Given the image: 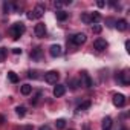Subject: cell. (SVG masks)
Wrapping results in <instances>:
<instances>
[{
    "label": "cell",
    "mask_w": 130,
    "mask_h": 130,
    "mask_svg": "<svg viewBox=\"0 0 130 130\" xmlns=\"http://www.w3.org/2000/svg\"><path fill=\"white\" fill-rule=\"evenodd\" d=\"M25 31H26L25 25L19 22V23H14V25L9 28V35L12 37V40H19V38L25 34Z\"/></svg>",
    "instance_id": "6da1fadb"
},
{
    "label": "cell",
    "mask_w": 130,
    "mask_h": 130,
    "mask_svg": "<svg viewBox=\"0 0 130 130\" xmlns=\"http://www.w3.org/2000/svg\"><path fill=\"white\" fill-rule=\"evenodd\" d=\"M58 78H60V74L57 71H49V72L44 74V81L49 83V84H57Z\"/></svg>",
    "instance_id": "7a4b0ae2"
},
{
    "label": "cell",
    "mask_w": 130,
    "mask_h": 130,
    "mask_svg": "<svg viewBox=\"0 0 130 130\" xmlns=\"http://www.w3.org/2000/svg\"><path fill=\"white\" fill-rule=\"evenodd\" d=\"M116 81H118L119 84H122V86H127V84L130 83V74H128V71L124 69L122 72H119V74L116 75Z\"/></svg>",
    "instance_id": "3957f363"
},
{
    "label": "cell",
    "mask_w": 130,
    "mask_h": 130,
    "mask_svg": "<svg viewBox=\"0 0 130 130\" xmlns=\"http://www.w3.org/2000/svg\"><path fill=\"white\" fill-rule=\"evenodd\" d=\"M86 34H75V35H72L69 40L74 43V44H77V46H80V44H83V43H86Z\"/></svg>",
    "instance_id": "277c9868"
},
{
    "label": "cell",
    "mask_w": 130,
    "mask_h": 130,
    "mask_svg": "<svg viewBox=\"0 0 130 130\" xmlns=\"http://www.w3.org/2000/svg\"><path fill=\"white\" fill-rule=\"evenodd\" d=\"M34 32H35V35L38 38H43L46 35V26H44V23H37L35 28H34Z\"/></svg>",
    "instance_id": "5b68a950"
},
{
    "label": "cell",
    "mask_w": 130,
    "mask_h": 130,
    "mask_svg": "<svg viewBox=\"0 0 130 130\" xmlns=\"http://www.w3.org/2000/svg\"><path fill=\"white\" fill-rule=\"evenodd\" d=\"M113 104L116 107H124L125 106V96L122 93H115L113 95Z\"/></svg>",
    "instance_id": "8992f818"
},
{
    "label": "cell",
    "mask_w": 130,
    "mask_h": 130,
    "mask_svg": "<svg viewBox=\"0 0 130 130\" xmlns=\"http://www.w3.org/2000/svg\"><path fill=\"white\" fill-rule=\"evenodd\" d=\"M49 54H51V57L57 58V57H60V55L63 54V47H61L60 44H52V46L49 47Z\"/></svg>",
    "instance_id": "52a82bcc"
},
{
    "label": "cell",
    "mask_w": 130,
    "mask_h": 130,
    "mask_svg": "<svg viewBox=\"0 0 130 130\" xmlns=\"http://www.w3.org/2000/svg\"><path fill=\"white\" fill-rule=\"evenodd\" d=\"M81 86H84V87H92L93 86V81H92V78L89 77L87 72H81Z\"/></svg>",
    "instance_id": "ba28073f"
},
{
    "label": "cell",
    "mask_w": 130,
    "mask_h": 130,
    "mask_svg": "<svg viewBox=\"0 0 130 130\" xmlns=\"http://www.w3.org/2000/svg\"><path fill=\"white\" fill-rule=\"evenodd\" d=\"M93 47L96 49V51H104V49H107V41L104 40V38H96L95 41H93Z\"/></svg>",
    "instance_id": "9c48e42d"
},
{
    "label": "cell",
    "mask_w": 130,
    "mask_h": 130,
    "mask_svg": "<svg viewBox=\"0 0 130 130\" xmlns=\"http://www.w3.org/2000/svg\"><path fill=\"white\" fill-rule=\"evenodd\" d=\"M64 93H66V86H63V84H57V86H55V89H54V96L60 98V96H63Z\"/></svg>",
    "instance_id": "30bf717a"
},
{
    "label": "cell",
    "mask_w": 130,
    "mask_h": 130,
    "mask_svg": "<svg viewBox=\"0 0 130 130\" xmlns=\"http://www.w3.org/2000/svg\"><path fill=\"white\" fill-rule=\"evenodd\" d=\"M32 14H34V19H41L43 14H44V6H43V5H37V6L34 8Z\"/></svg>",
    "instance_id": "8fae6325"
},
{
    "label": "cell",
    "mask_w": 130,
    "mask_h": 130,
    "mask_svg": "<svg viewBox=\"0 0 130 130\" xmlns=\"http://www.w3.org/2000/svg\"><path fill=\"white\" fill-rule=\"evenodd\" d=\"M115 26H116V29H118V31L124 32V31L127 29V20H124V19H119V20L115 23Z\"/></svg>",
    "instance_id": "7c38bea8"
},
{
    "label": "cell",
    "mask_w": 130,
    "mask_h": 130,
    "mask_svg": "<svg viewBox=\"0 0 130 130\" xmlns=\"http://www.w3.org/2000/svg\"><path fill=\"white\" fill-rule=\"evenodd\" d=\"M103 130H112V118L106 116L103 119Z\"/></svg>",
    "instance_id": "4fadbf2b"
},
{
    "label": "cell",
    "mask_w": 130,
    "mask_h": 130,
    "mask_svg": "<svg viewBox=\"0 0 130 130\" xmlns=\"http://www.w3.org/2000/svg\"><path fill=\"white\" fill-rule=\"evenodd\" d=\"M55 15H57V20H60V22H64V20L69 17V14H68L66 11H57Z\"/></svg>",
    "instance_id": "5bb4252c"
},
{
    "label": "cell",
    "mask_w": 130,
    "mask_h": 130,
    "mask_svg": "<svg viewBox=\"0 0 130 130\" xmlns=\"http://www.w3.org/2000/svg\"><path fill=\"white\" fill-rule=\"evenodd\" d=\"M31 57H32L34 60H40V57H41V47H35V49H32Z\"/></svg>",
    "instance_id": "9a60e30c"
},
{
    "label": "cell",
    "mask_w": 130,
    "mask_h": 130,
    "mask_svg": "<svg viewBox=\"0 0 130 130\" xmlns=\"http://www.w3.org/2000/svg\"><path fill=\"white\" fill-rule=\"evenodd\" d=\"M20 92H22L23 95H29V93L32 92V86H29V84H23L22 89H20Z\"/></svg>",
    "instance_id": "2e32d148"
},
{
    "label": "cell",
    "mask_w": 130,
    "mask_h": 130,
    "mask_svg": "<svg viewBox=\"0 0 130 130\" xmlns=\"http://www.w3.org/2000/svg\"><path fill=\"white\" fill-rule=\"evenodd\" d=\"M90 104H92V103H90V101L87 100V101H84V103H81V104H80V106L77 107V110H78V112H83V110H86V109H89V107H90Z\"/></svg>",
    "instance_id": "e0dca14e"
},
{
    "label": "cell",
    "mask_w": 130,
    "mask_h": 130,
    "mask_svg": "<svg viewBox=\"0 0 130 130\" xmlns=\"http://www.w3.org/2000/svg\"><path fill=\"white\" fill-rule=\"evenodd\" d=\"M55 127H57L58 130H63L64 127H66V121H64L63 118H60V119H57V121H55Z\"/></svg>",
    "instance_id": "ac0fdd59"
},
{
    "label": "cell",
    "mask_w": 130,
    "mask_h": 130,
    "mask_svg": "<svg viewBox=\"0 0 130 130\" xmlns=\"http://www.w3.org/2000/svg\"><path fill=\"white\" fill-rule=\"evenodd\" d=\"M90 20H92V23H93V25H96V23L101 20L100 12H92V14H90Z\"/></svg>",
    "instance_id": "d6986e66"
},
{
    "label": "cell",
    "mask_w": 130,
    "mask_h": 130,
    "mask_svg": "<svg viewBox=\"0 0 130 130\" xmlns=\"http://www.w3.org/2000/svg\"><path fill=\"white\" fill-rule=\"evenodd\" d=\"M8 80L11 81V83H19V77H17V74L15 72H8Z\"/></svg>",
    "instance_id": "ffe728a7"
},
{
    "label": "cell",
    "mask_w": 130,
    "mask_h": 130,
    "mask_svg": "<svg viewBox=\"0 0 130 130\" xmlns=\"http://www.w3.org/2000/svg\"><path fill=\"white\" fill-rule=\"evenodd\" d=\"M81 20H83L86 25H90V23H92V20H90V14H87V12L81 14Z\"/></svg>",
    "instance_id": "44dd1931"
},
{
    "label": "cell",
    "mask_w": 130,
    "mask_h": 130,
    "mask_svg": "<svg viewBox=\"0 0 130 130\" xmlns=\"http://www.w3.org/2000/svg\"><path fill=\"white\" fill-rule=\"evenodd\" d=\"M41 96H43V92H41V90H38V92L35 93V96L31 100V104H37V103H38V100H40Z\"/></svg>",
    "instance_id": "7402d4cb"
},
{
    "label": "cell",
    "mask_w": 130,
    "mask_h": 130,
    "mask_svg": "<svg viewBox=\"0 0 130 130\" xmlns=\"http://www.w3.org/2000/svg\"><path fill=\"white\" fill-rule=\"evenodd\" d=\"M6 55H8V51L5 47H0V61H5L6 60Z\"/></svg>",
    "instance_id": "603a6c76"
},
{
    "label": "cell",
    "mask_w": 130,
    "mask_h": 130,
    "mask_svg": "<svg viewBox=\"0 0 130 130\" xmlns=\"http://www.w3.org/2000/svg\"><path fill=\"white\" fill-rule=\"evenodd\" d=\"M15 112H17V115H19V116H25V113H26V107L19 106V107L15 109Z\"/></svg>",
    "instance_id": "cb8c5ba5"
},
{
    "label": "cell",
    "mask_w": 130,
    "mask_h": 130,
    "mask_svg": "<svg viewBox=\"0 0 130 130\" xmlns=\"http://www.w3.org/2000/svg\"><path fill=\"white\" fill-rule=\"evenodd\" d=\"M11 6H12L11 3H8V2H5V3H3V11H5V12H9V9H11Z\"/></svg>",
    "instance_id": "d4e9b609"
},
{
    "label": "cell",
    "mask_w": 130,
    "mask_h": 130,
    "mask_svg": "<svg viewBox=\"0 0 130 130\" xmlns=\"http://www.w3.org/2000/svg\"><path fill=\"white\" fill-rule=\"evenodd\" d=\"M92 31H93L95 34H100V32H101V26H100V25H93V26H92Z\"/></svg>",
    "instance_id": "484cf974"
},
{
    "label": "cell",
    "mask_w": 130,
    "mask_h": 130,
    "mask_svg": "<svg viewBox=\"0 0 130 130\" xmlns=\"http://www.w3.org/2000/svg\"><path fill=\"white\" fill-rule=\"evenodd\" d=\"M12 54L19 55V54H22V49H20V47H14V49H12Z\"/></svg>",
    "instance_id": "4316f807"
},
{
    "label": "cell",
    "mask_w": 130,
    "mask_h": 130,
    "mask_svg": "<svg viewBox=\"0 0 130 130\" xmlns=\"http://www.w3.org/2000/svg\"><path fill=\"white\" fill-rule=\"evenodd\" d=\"M96 5H98L100 8H103V6H106V3L103 2V0H98V2H96Z\"/></svg>",
    "instance_id": "83f0119b"
},
{
    "label": "cell",
    "mask_w": 130,
    "mask_h": 130,
    "mask_svg": "<svg viewBox=\"0 0 130 130\" xmlns=\"http://www.w3.org/2000/svg\"><path fill=\"white\" fill-rule=\"evenodd\" d=\"M26 17H28L29 20H32V19H34V14H32V11H29V12L26 14Z\"/></svg>",
    "instance_id": "f1b7e54d"
},
{
    "label": "cell",
    "mask_w": 130,
    "mask_h": 130,
    "mask_svg": "<svg viewBox=\"0 0 130 130\" xmlns=\"http://www.w3.org/2000/svg\"><path fill=\"white\" fill-rule=\"evenodd\" d=\"M29 77H31V78H37V72H35V71H34V72L31 71V72H29Z\"/></svg>",
    "instance_id": "f546056e"
},
{
    "label": "cell",
    "mask_w": 130,
    "mask_h": 130,
    "mask_svg": "<svg viewBox=\"0 0 130 130\" xmlns=\"http://www.w3.org/2000/svg\"><path fill=\"white\" fill-rule=\"evenodd\" d=\"M54 6H55V8H61V6H63V3H61V2H55V3H54Z\"/></svg>",
    "instance_id": "4dcf8cb0"
},
{
    "label": "cell",
    "mask_w": 130,
    "mask_h": 130,
    "mask_svg": "<svg viewBox=\"0 0 130 130\" xmlns=\"http://www.w3.org/2000/svg\"><path fill=\"white\" fill-rule=\"evenodd\" d=\"M40 130H51V127H49V125H41Z\"/></svg>",
    "instance_id": "1f68e13d"
},
{
    "label": "cell",
    "mask_w": 130,
    "mask_h": 130,
    "mask_svg": "<svg viewBox=\"0 0 130 130\" xmlns=\"http://www.w3.org/2000/svg\"><path fill=\"white\" fill-rule=\"evenodd\" d=\"M125 49H127V52H130V43L128 41H125Z\"/></svg>",
    "instance_id": "d6a6232c"
},
{
    "label": "cell",
    "mask_w": 130,
    "mask_h": 130,
    "mask_svg": "<svg viewBox=\"0 0 130 130\" xmlns=\"http://www.w3.org/2000/svg\"><path fill=\"white\" fill-rule=\"evenodd\" d=\"M5 122V116L3 115H0V124H3Z\"/></svg>",
    "instance_id": "836d02e7"
},
{
    "label": "cell",
    "mask_w": 130,
    "mask_h": 130,
    "mask_svg": "<svg viewBox=\"0 0 130 130\" xmlns=\"http://www.w3.org/2000/svg\"><path fill=\"white\" fill-rule=\"evenodd\" d=\"M25 130H32V125H26V127H25Z\"/></svg>",
    "instance_id": "e575fe53"
},
{
    "label": "cell",
    "mask_w": 130,
    "mask_h": 130,
    "mask_svg": "<svg viewBox=\"0 0 130 130\" xmlns=\"http://www.w3.org/2000/svg\"><path fill=\"white\" fill-rule=\"evenodd\" d=\"M121 130H125V128H121Z\"/></svg>",
    "instance_id": "d590c367"
},
{
    "label": "cell",
    "mask_w": 130,
    "mask_h": 130,
    "mask_svg": "<svg viewBox=\"0 0 130 130\" xmlns=\"http://www.w3.org/2000/svg\"><path fill=\"white\" fill-rule=\"evenodd\" d=\"M71 130H72V128H71Z\"/></svg>",
    "instance_id": "8d00e7d4"
}]
</instances>
